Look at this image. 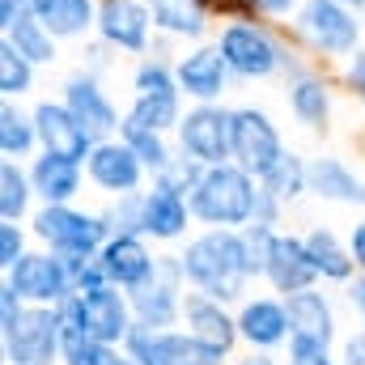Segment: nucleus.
<instances>
[{
    "label": "nucleus",
    "instance_id": "obj_1",
    "mask_svg": "<svg viewBox=\"0 0 365 365\" xmlns=\"http://www.w3.org/2000/svg\"><path fill=\"white\" fill-rule=\"evenodd\" d=\"M179 264L182 276H187V289L208 293V297L230 302V306H238L255 284L242 230H200V234H191L179 247Z\"/></svg>",
    "mask_w": 365,
    "mask_h": 365
},
{
    "label": "nucleus",
    "instance_id": "obj_2",
    "mask_svg": "<svg viewBox=\"0 0 365 365\" xmlns=\"http://www.w3.org/2000/svg\"><path fill=\"white\" fill-rule=\"evenodd\" d=\"M187 200H191L195 225H204V230H242V225L255 221L259 179L251 170H242L238 162L204 166V175L187 191Z\"/></svg>",
    "mask_w": 365,
    "mask_h": 365
},
{
    "label": "nucleus",
    "instance_id": "obj_3",
    "mask_svg": "<svg viewBox=\"0 0 365 365\" xmlns=\"http://www.w3.org/2000/svg\"><path fill=\"white\" fill-rule=\"evenodd\" d=\"M217 47L230 64L234 77L242 81H268L276 73L297 68V51L276 34L272 26H264V17H242V21H225L217 34Z\"/></svg>",
    "mask_w": 365,
    "mask_h": 365
},
{
    "label": "nucleus",
    "instance_id": "obj_4",
    "mask_svg": "<svg viewBox=\"0 0 365 365\" xmlns=\"http://www.w3.org/2000/svg\"><path fill=\"white\" fill-rule=\"evenodd\" d=\"M289 21L297 47H306L319 60H349L353 51H361L365 21L340 0H302Z\"/></svg>",
    "mask_w": 365,
    "mask_h": 365
},
{
    "label": "nucleus",
    "instance_id": "obj_5",
    "mask_svg": "<svg viewBox=\"0 0 365 365\" xmlns=\"http://www.w3.org/2000/svg\"><path fill=\"white\" fill-rule=\"evenodd\" d=\"M30 234L38 247L56 255H77V259H98V251L110 238V225L102 208H77V204H38L30 217Z\"/></svg>",
    "mask_w": 365,
    "mask_h": 365
},
{
    "label": "nucleus",
    "instance_id": "obj_6",
    "mask_svg": "<svg viewBox=\"0 0 365 365\" xmlns=\"http://www.w3.org/2000/svg\"><path fill=\"white\" fill-rule=\"evenodd\" d=\"M77 255H56L47 247H30L9 272L4 280L21 293L26 306H60L64 297H73V280H77Z\"/></svg>",
    "mask_w": 365,
    "mask_h": 365
},
{
    "label": "nucleus",
    "instance_id": "obj_7",
    "mask_svg": "<svg viewBox=\"0 0 365 365\" xmlns=\"http://www.w3.org/2000/svg\"><path fill=\"white\" fill-rule=\"evenodd\" d=\"M175 145L200 166L234 162V106L221 102H191L175 128Z\"/></svg>",
    "mask_w": 365,
    "mask_h": 365
},
{
    "label": "nucleus",
    "instance_id": "obj_8",
    "mask_svg": "<svg viewBox=\"0 0 365 365\" xmlns=\"http://www.w3.org/2000/svg\"><path fill=\"white\" fill-rule=\"evenodd\" d=\"M4 365H60L64 353V327L56 306H26L17 327L0 331Z\"/></svg>",
    "mask_w": 365,
    "mask_h": 365
},
{
    "label": "nucleus",
    "instance_id": "obj_9",
    "mask_svg": "<svg viewBox=\"0 0 365 365\" xmlns=\"http://www.w3.org/2000/svg\"><path fill=\"white\" fill-rule=\"evenodd\" d=\"M132 297V314L140 327H182V302H187V276H182L179 251L158 259V272L140 280L136 289H128Z\"/></svg>",
    "mask_w": 365,
    "mask_h": 365
},
{
    "label": "nucleus",
    "instance_id": "obj_10",
    "mask_svg": "<svg viewBox=\"0 0 365 365\" xmlns=\"http://www.w3.org/2000/svg\"><path fill=\"white\" fill-rule=\"evenodd\" d=\"M123 353L136 357L140 365H230L225 357H217L212 349H204L191 331L182 327H132V336L123 340Z\"/></svg>",
    "mask_w": 365,
    "mask_h": 365
},
{
    "label": "nucleus",
    "instance_id": "obj_11",
    "mask_svg": "<svg viewBox=\"0 0 365 365\" xmlns=\"http://www.w3.org/2000/svg\"><path fill=\"white\" fill-rule=\"evenodd\" d=\"M284 136L272 123V115L264 106H234V162L242 170H251L255 179H264L276 162L284 158Z\"/></svg>",
    "mask_w": 365,
    "mask_h": 365
},
{
    "label": "nucleus",
    "instance_id": "obj_12",
    "mask_svg": "<svg viewBox=\"0 0 365 365\" xmlns=\"http://www.w3.org/2000/svg\"><path fill=\"white\" fill-rule=\"evenodd\" d=\"M238 336L242 349L255 353H284L289 336H293V319H289V302L280 293H247L238 306Z\"/></svg>",
    "mask_w": 365,
    "mask_h": 365
},
{
    "label": "nucleus",
    "instance_id": "obj_13",
    "mask_svg": "<svg viewBox=\"0 0 365 365\" xmlns=\"http://www.w3.org/2000/svg\"><path fill=\"white\" fill-rule=\"evenodd\" d=\"M182 331H191L204 349H212L225 361L238 357V349H242L238 310L230 302H217V297L195 293V289H187V302H182Z\"/></svg>",
    "mask_w": 365,
    "mask_h": 365
},
{
    "label": "nucleus",
    "instance_id": "obj_14",
    "mask_svg": "<svg viewBox=\"0 0 365 365\" xmlns=\"http://www.w3.org/2000/svg\"><path fill=\"white\" fill-rule=\"evenodd\" d=\"M86 179H90L93 191H102L106 200H115V195L145 191L149 170H145V162L132 153V145L123 136H110V140H98L93 153L86 158Z\"/></svg>",
    "mask_w": 365,
    "mask_h": 365
},
{
    "label": "nucleus",
    "instance_id": "obj_15",
    "mask_svg": "<svg viewBox=\"0 0 365 365\" xmlns=\"http://www.w3.org/2000/svg\"><path fill=\"white\" fill-rule=\"evenodd\" d=\"M191 225H195V217H191L187 191L162 179L145 187V238L153 247H182L191 238Z\"/></svg>",
    "mask_w": 365,
    "mask_h": 365
},
{
    "label": "nucleus",
    "instance_id": "obj_16",
    "mask_svg": "<svg viewBox=\"0 0 365 365\" xmlns=\"http://www.w3.org/2000/svg\"><path fill=\"white\" fill-rule=\"evenodd\" d=\"M93 34L106 47H115V51L145 56L149 51V34H153L149 0H98V30Z\"/></svg>",
    "mask_w": 365,
    "mask_h": 365
},
{
    "label": "nucleus",
    "instance_id": "obj_17",
    "mask_svg": "<svg viewBox=\"0 0 365 365\" xmlns=\"http://www.w3.org/2000/svg\"><path fill=\"white\" fill-rule=\"evenodd\" d=\"M64 106L90 128L93 140H110V136H119L123 115H119V106L110 102V93L102 90V81L93 77L90 68H77V73L64 77Z\"/></svg>",
    "mask_w": 365,
    "mask_h": 365
},
{
    "label": "nucleus",
    "instance_id": "obj_18",
    "mask_svg": "<svg viewBox=\"0 0 365 365\" xmlns=\"http://www.w3.org/2000/svg\"><path fill=\"white\" fill-rule=\"evenodd\" d=\"M34 110V128H38V149H47V153H60V158H73V162H86L93 153V140L90 128L64 106V98L60 102H34L30 106Z\"/></svg>",
    "mask_w": 365,
    "mask_h": 365
},
{
    "label": "nucleus",
    "instance_id": "obj_19",
    "mask_svg": "<svg viewBox=\"0 0 365 365\" xmlns=\"http://www.w3.org/2000/svg\"><path fill=\"white\" fill-rule=\"evenodd\" d=\"M175 73H179V90L187 102H221L234 77L217 43H195L191 51H182L175 60Z\"/></svg>",
    "mask_w": 365,
    "mask_h": 365
},
{
    "label": "nucleus",
    "instance_id": "obj_20",
    "mask_svg": "<svg viewBox=\"0 0 365 365\" xmlns=\"http://www.w3.org/2000/svg\"><path fill=\"white\" fill-rule=\"evenodd\" d=\"M264 284H268L272 293H280V297L323 284V280H319V268H314V259H310L306 234H293V230H280V234H276L272 259H268V268H264Z\"/></svg>",
    "mask_w": 365,
    "mask_h": 365
},
{
    "label": "nucleus",
    "instance_id": "obj_21",
    "mask_svg": "<svg viewBox=\"0 0 365 365\" xmlns=\"http://www.w3.org/2000/svg\"><path fill=\"white\" fill-rule=\"evenodd\" d=\"M284 77H289V86H284L289 115H293L306 132H327V123H331V106H336V98H331V81H327L319 68H310V64H297V68H289Z\"/></svg>",
    "mask_w": 365,
    "mask_h": 365
},
{
    "label": "nucleus",
    "instance_id": "obj_22",
    "mask_svg": "<svg viewBox=\"0 0 365 365\" xmlns=\"http://www.w3.org/2000/svg\"><path fill=\"white\" fill-rule=\"evenodd\" d=\"M81 302H86V327H90L93 340H102V344H110V349H123V340H128L132 327H136L128 289L102 284L98 293H81Z\"/></svg>",
    "mask_w": 365,
    "mask_h": 365
},
{
    "label": "nucleus",
    "instance_id": "obj_23",
    "mask_svg": "<svg viewBox=\"0 0 365 365\" xmlns=\"http://www.w3.org/2000/svg\"><path fill=\"white\" fill-rule=\"evenodd\" d=\"M98 259H102V268L110 276V284L136 289L140 280H149V276L158 272V259L162 255L153 251V242L145 234H110L106 247L98 251Z\"/></svg>",
    "mask_w": 365,
    "mask_h": 365
},
{
    "label": "nucleus",
    "instance_id": "obj_24",
    "mask_svg": "<svg viewBox=\"0 0 365 365\" xmlns=\"http://www.w3.org/2000/svg\"><path fill=\"white\" fill-rule=\"evenodd\" d=\"M26 166H30V182H34L38 204H77V195L90 182L86 179V162L60 158V153H47V149H38Z\"/></svg>",
    "mask_w": 365,
    "mask_h": 365
},
{
    "label": "nucleus",
    "instance_id": "obj_25",
    "mask_svg": "<svg viewBox=\"0 0 365 365\" xmlns=\"http://www.w3.org/2000/svg\"><path fill=\"white\" fill-rule=\"evenodd\" d=\"M310 195L340 208H365V179L344 158H310Z\"/></svg>",
    "mask_w": 365,
    "mask_h": 365
},
{
    "label": "nucleus",
    "instance_id": "obj_26",
    "mask_svg": "<svg viewBox=\"0 0 365 365\" xmlns=\"http://www.w3.org/2000/svg\"><path fill=\"white\" fill-rule=\"evenodd\" d=\"M289 319H293V331L302 336H314L323 344H340V314H336V302L331 293H323L319 284L314 289H302V293H289Z\"/></svg>",
    "mask_w": 365,
    "mask_h": 365
},
{
    "label": "nucleus",
    "instance_id": "obj_27",
    "mask_svg": "<svg viewBox=\"0 0 365 365\" xmlns=\"http://www.w3.org/2000/svg\"><path fill=\"white\" fill-rule=\"evenodd\" d=\"M153 13V30L166 38H182V43H200L212 26V9L208 0H149Z\"/></svg>",
    "mask_w": 365,
    "mask_h": 365
},
{
    "label": "nucleus",
    "instance_id": "obj_28",
    "mask_svg": "<svg viewBox=\"0 0 365 365\" xmlns=\"http://www.w3.org/2000/svg\"><path fill=\"white\" fill-rule=\"evenodd\" d=\"M30 13L60 38H86L90 30H98V0H30Z\"/></svg>",
    "mask_w": 365,
    "mask_h": 365
},
{
    "label": "nucleus",
    "instance_id": "obj_29",
    "mask_svg": "<svg viewBox=\"0 0 365 365\" xmlns=\"http://www.w3.org/2000/svg\"><path fill=\"white\" fill-rule=\"evenodd\" d=\"M306 247H310V259L319 268V280L323 284H349L357 276V264H353V251H349V238H340L331 225H314L306 230Z\"/></svg>",
    "mask_w": 365,
    "mask_h": 365
},
{
    "label": "nucleus",
    "instance_id": "obj_30",
    "mask_svg": "<svg viewBox=\"0 0 365 365\" xmlns=\"http://www.w3.org/2000/svg\"><path fill=\"white\" fill-rule=\"evenodd\" d=\"M119 136L132 145V153L145 162V170H149V179H158L170 162H175V153H179V145H170V132H158V128H145V123H136L132 115H123V123H119Z\"/></svg>",
    "mask_w": 365,
    "mask_h": 365
},
{
    "label": "nucleus",
    "instance_id": "obj_31",
    "mask_svg": "<svg viewBox=\"0 0 365 365\" xmlns=\"http://www.w3.org/2000/svg\"><path fill=\"white\" fill-rule=\"evenodd\" d=\"M34 182H30V166L4 158L0 162V221H30L34 217Z\"/></svg>",
    "mask_w": 365,
    "mask_h": 365
},
{
    "label": "nucleus",
    "instance_id": "obj_32",
    "mask_svg": "<svg viewBox=\"0 0 365 365\" xmlns=\"http://www.w3.org/2000/svg\"><path fill=\"white\" fill-rule=\"evenodd\" d=\"M0 153L13 162H30L38 153V128H34V110H21L17 102L0 106Z\"/></svg>",
    "mask_w": 365,
    "mask_h": 365
},
{
    "label": "nucleus",
    "instance_id": "obj_33",
    "mask_svg": "<svg viewBox=\"0 0 365 365\" xmlns=\"http://www.w3.org/2000/svg\"><path fill=\"white\" fill-rule=\"evenodd\" d=\"M259 182H264V191H272L276 200L289 208V204H297L302 195H310V158L284 149V158H280Z\"/></svg>",
    "mask_w": 365,
    "mask_h": 365
},
{
    "label": "nucleus",
    "instance_id": "obj_34",
    "mask_svg": "<svg viewBox=\"0 0 365 365\" xmlns=\"http://www.w3.org/2000/svg\"><path fill=\"white\" fill-rule=\"evenodd\" d=\"M0 38H9V43H13L26 60H34L38 68H47V64H56V60H60V51H56V43H60V38H56V34H51L34 13H26V17H21L13 30H4Z\"/></svg>",
    "mask_w": 365,
    "mask_h": 365
},
{
    "label": "nucleus",
    "instance_id": "obj_35",
    "mask_svg": "<svg viewBox=\"0 0 365 365\" xmlns=\"http://www.w3.org/2000/svg\"><path fill=\"white\" fill-rule=\"evenodd\" d=\"M34 60H26L9 38H0V98L4 102H17L34 90Z\"/></svg>",
    "mask_w": 365,
    "mask_h": 365
},
{
    "label": "nucleus",
    "instance_id": "obj_36",
    "mask_svg": "<svg viewBox=\"0 0 365 365\" xmlns=\"http://www.w3.org/2000/svg\"><path fill=\"white\" fill-rule=\"evenodd\" d=\"M132 93H140V98H182L175 64H166L158 56H145L132 68Z\"/></svg>",
    "mask_w": 365,
    "mask_h": 365
},
{
    "label": "nucleus",
    "instance_id": "obj_37",
    "mask_svg": "<svg viewBox=\"0 0 365 365\" xmlns=\"http://www.w3.org/2000/svg\"><path fill=\"white\" fill-rule=\"evenodd\" d=\"M123 115H132L145 128H158V132L175 136V128H179V119H182V98H140V93H132V106Z\"/></svg>",
    "mask_w": 365,
    "mask_h": 365
},
{
    "label": "nucleus",
    "instance_id": "obj_38",
    "mask_svg": "<svg viewBox=\"0 0 365 365\" xmlns=\"http://www.w3.org/2000/svg\"><path fill=\"white\" fill-rule=\"evenodd\" d=\"M119 357V349L93 340L90 331H64V353H60V365H110Z\"/></svg>",
    "mask_w": 365,
    "mask_h": 365
},
{
    "label": "nucleus",
    "instance_id": "obj_39",
    "mask_svg": "<svg viewBox=\"0 0 365 365\" xmlns=\"http://www.w3.org/2000/svg\"><path fill=\"white\" fill-rule=\"evenodd\" d=\"M110 234H145V191H132V195H115L106 208H102Z\"/></svg>",
    "mask_w": 365,
    "mask_h": 365
},
{
    "label": "nucleus",
    "instance_id": "obj_40",
    "mask_svg": "<svg viewBox=\"0 0 365 365\" xmlns=\"http://www.w3.org/2000/svg\"><path fill=\"white\" fill-rule=\"evenodd\" d=\"M30 238H34V234L21 230V221H0V276L30 251Z\"/></svg>",
    "mask_w": 365,
    "mask_h": 365
},
{
    "label": "nucleus",
    "instance_id": "obj_41",
    "mask_svg": "<svg viewBox=\"0 0 365 365\" xmlns=\"http://www.w3.org/2000/svg\"><path fill=\"white\" fill-rule=\"evenodd\" d=\"M200 175H204V166H200L195 158H187V153L179 149V153H175V162H170V166H166L158 179L170 182V187H179V191H191V187L200 182Z\"/></svg>",
    "mask_w": 365,
    "mask_h": 365
},
{
    "label": "nucleus",
    "instance_id": "obj_42",
    "mask_svg": "<svg viewBox=\"0 0 365 365\" xmlns=\"http://www.w3.org/2000/svg\"><path fill=\"white\" fill-rule=\"evenodd\" d=\"M340 81H344V90H349V93H353V98L365 106V47H361V51H353V56L344 60V73H340Z\"/></svg>",
    "mask_w": 365,
    "mask_h": 365
},
{
    "label": "nucleus",
    "instance_id": "obj_43",
    "mask_svg": "<svg viewBox=\"0 0 365 365\" xmlns=\"http://www.w3.org/2000/svg\"><path fill=\"white\" fill-rule=\"evenodd\" d=\"M26 314V302H21V293L9 284V280H0V331H9V327H17V319Z\"/></svg>",
    "mask_w": 365,
    "mask_h": 365
},
{
    "label": "nucleus",
    "instance_id": "obj_44",
    "mask_svg": "<svg viewBox=\"0 0 365 365\" xmlns=\"http://www.w3.org/2000/svg\"><path fill=\"white\" fill-rule=\"evenodd\" d=\"M336 357H340V365H365V327L349 331V336L336 344Z\"/></svg>",
    "mask_w": 365,
    "mask_h": 365
},
{
    "label": "nucleus",
    "instance_id": "obj_45",
    "mask_svg": "<svg viewBox=\"0 0 365 365\" xmlns=\"http://www.w3.org/2000/svg\"><path fill=\"white\" fill-rule=\"evenodd\" d=\"M247 4H251L255 17H264V21H280V17H293L302 0H247Z\"/></svg>",
    "mask_w": 365,
    "mask_h": 365
},
{
    "label": "nucleus",
    "instance_id": "obj_46",
    "mask_svg": "<svg viewBox=\"0 0 365 365\" xmlns=\"http://www.w3.org/2000/svg\"><path fill=\"white\" fill-rule=\"evenodd\" d=\"M208 9H212L217 17H225V21H242V17H255L247 0H208Z\"/></svg>",
    "mask_w": 365,
    "mask_h": 365
},
{
    "label": "nucleus",
    "instance_id": "obj_47",
    "mask_svg": "<svg viewBox=\"0 0 365 365\" xmlns=\"http://www.w3.org/2000/svg\"><path fill=\"white\" fill-rule=\"evenodd\" d=\"M26 13H30V0H0V34L13 30Z\"/></svg>",
    "mask_w": 365,
    "mask_h": 365
},
{
    "label": "nucleus",
    "instance_id": "obj_48",
    "mask_svg": "<svg viewBox=\"0 0 365 365\" xmlns=\"http://www.w3.org/2000/svg\"><path fill=\"white\" fill-rule=\"evenodd\" d=\"M344 297H349V306H353V314H357V327H365V276H353V280L344 284Z\"/></svg>",
    "mask_w": 365,
    "mask_h": 365
},
{
    "label": "nucleus",
    "instance_id": "obj_49",
    "mask_svg": "<svg viewBox=\"0 0 365 365\" xmlns=\"http://www.w3.org/2000/svg\"><path fill=\"white\" fill-rule=\"evenodd\" d=\"M349 251H353V264H357V276H365V217L349 230Z\"/></svg>",
    "mask_w": 365,
    "mask_h": 365
},
{
    "label": "nucleus",
    "instance_id": "obj_50",
    "mask_svg": "<svg viewBox=\"0 0 365 365\" xmlns=\"http://www.w3.org/2000/svg\"><path fill=\"white\" fill-rule=\"evenodd\" d=\"M230 365H284L276 353H255V349H247V353H238V357H230Z\"/></svg>",
    "mask_w": 365,
    "mask_h": 365
},
{
    "label": "nucleus",
    "instance_id": "obj_51",
    "mask_svg": "<svg viewBox=\"0 0 365 365\" xmlns=\"http://www.w3.org/2000/svg\"><path fill=\"white\" fill-rule=\"evenodd\" d=\"M302 365H340L336 353H323V357H314V361H302Z\"/></svg>",
    "mask_w": 365,
    "mask_h": 365
},
{
    "label": "nucleus",
    "instance_id": "obj_52",
    "mask_svg": "<svg viewBox=\"0 0 365 365\" xmlns=\"http://www.w3.org/2000/svg\"><path fill=\"white\" fill-rule=\"evenodd\" d=\"M340 4H349V9H353V13L365 21V0H340Z\"/></svg>",
    "mask_w": 365,
    "mask_h": 365
},
{
    "label": "nucleus",
    "instance_id": "obj_53",
    "mask_svg": "<svg viewBox=\"0 0 365 365\" xmlns=\"http://www.w3.org/2000/svg\"><path fill=\"white\" fill-rule=\"evenodd\" d=\"M110 365H140V361H136V357H128V353L119 349V357H115V361H110Z\"/></svg>",
    "mask_w": 365,
    "mask_h": 365
}]
</instances>
